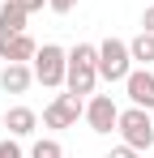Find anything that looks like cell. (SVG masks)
Here are the masks:
<instances>
[{
  "instance_id": "obj_18",
  "label": "cell",
  "mask_w": 154,
  "mask_h": 158,
  "mask_svg": "<svg viewBox=\"0 0 154 158\" xmlns=\"http://www.w3.org/2000/svg\"><path fill=\"white\" fill-rule=\"evenodd\" d=\"M17 4H22L26 13H39V9H43V4H47V0H17Z\"/></svg>"
},
{
  "instance_id": "obj_12",
  "label": "cell",
  "mask_w": 154,
  "mask_h": 158,
  "mask_svg": "<svg viewBox=\"0 0 154 158\" xmlns=\"http://www.w3.org/2000/svg\"><path fill=\"white\" fill-rule=\"evenodd\" d=\"M128 56H133L141 69H146V64H154V34H150V30H141V34L128 43Z\"/></svg>"
},
{
  "instance_id": "obj_4",
  "label": "cell",
  "mask_w": 154,
  "mask_h": 158,
  "mask_svg": "<svg viewBox=\"0 0 154 158\" xmlns=\"http://www.w3.org/2000/svg\"><path fill=\"white\" fill-rule=\"evenodd\" d=\"M133 73V56L124 39H103L99 43V77L103 81H124Z\"/></svg>"
},
{
  "instance_id": "obj_3",
  "label": "cell",
  "mask_w": 154,
  "mask_h": 158,
  "mask_svg": "<svg viewBox=\"0 0 154 158\" xmlns=\"http://www.w3.org/2000/svg\"><path fill=\"white\" fill-rule=\"evenodd\" d=\"M116 132L124 137V145H133L137 154L154 145V120H150V111H146V107H128V111H120Z\"/></svg>"
},
{
  "instance_id": "obj_14",
  "label": "cell",
  "mask_w": 154,
  "mask_h": 158,
  "mask_svg": "<svg viewBox=\"0 0 154 158\" xmlns=\"http://www.w3.org/2000/svg\"><path fill=\"white\" fill-rule=\"evenodd\" d=\"M47 9L64 17V13H73V9H77V0H47Z\"/></svg>"
},
{
  "instance_id": "obj_13",
  "label": "cell",
  "mask_w": 154,
  "mask_h": 158,
  "mask_svg": "<svg viewBox=\"0 0 154 158\" xmlns=\"http://www.w3.org/2000/svg\"><path fill=\"white\" fill-rule=\"evenodd\" d=\"M30 158H64V145H60L56 137H43V141H34Z\"/></svg>"
},
{
  "instance_id": "obj_2",
  "label": "cell",
  "mask_w": 154,
  "mask_h": 158,
  "mask_svg": "<svg viewBox=\"0 0 154 158\" xmlns=\"http://www.w3.org/2000/svg\"><path fill=\"white\" fill-rule=\"evenodd\" d=\"M30 69H34V81H39V85L60 90V85H64V73H69V52L56 47V43H43V47L34 52V60H30Z\"/></svg>"
},
{
  "instance_id": "obj_8",
  "label": "cell",
  "mask_w": 154,
  "mask_h": 158,
  "mask_svg": "<svg viewBox=\"0 0 154 158\" xmlns=\"http://www.w3.org/2000/svg\"><path fill=\"white\" fill-rule=\"evenodd\" d=\"M34 52H39V43L30 39V34H9V39H0V60L4 64H30L34 60Z\"/></svg>"
},
{
  "instance_id": "obj_10",
  "label": "cell",
  "mask_w": 154,
  "mask_h": 158,
  "mask_svg": "<svg viewBox=\"0 0 154 158\" xmlns=\"http://www.w3.org/2000/svg\"><path fill=\"white\" fill-rule=\"evenodd\" d=\"M4 128L13 132V137H30V132L39 128V111L34 107H9L4 111Z\"/></svg>"
},
{
  "instance_id": "obj_5",
  "label": "cell",
  "mask_w": 154,
  "mask_h": 158,
  "mask_svg": "<svg viewBox=\"0 0 154 158\" xmlns=\"http://www.w3.org/2000/svg\"><path fill=\"white\" fill-rule=\"evenodd\" d=\"M81 115H86V103H81L77 94H56V98L43 107V124H47V128H73Z\"/></svg>"
},
{
  "instance_id": "obj_1",
  "label": "cell",
  "mask_w": 154,
  "mask_h": 158,
  "mask_svg": "<svg viewBox=\"0 0 154 158\" xmlns=\"http://www.w3.org/2000/svg\"><path fill=\"white\" fill-rule=\"evenodd\" d=\"M94 81H99V47L94 43H77L69 52V73H64V90L86 98L94 94Z\"/></svg>"
},
{
  "instance_id": "obj_11",
  "label": "cell",
  "mask_w": 154,
  "mask_h": 158,
  "mask_svg": "<svg viewBox=\"0 0 154 158\" xmlns=\"http://www.w3.org/2000/svg\"><path fill=\"white\" fill-rule=\"evenodd\" d=\"M26 17H30V13H26L17 0H4V4H0V39L22 34V30H26Z\"/></svg>"
},
{
  "instance_id": "obj_17",
  "label": "cell",
  "mask_w": 154,
  "mask_h": 158,
  "mask_svg": "<svg viewBox=\"0 0 154 158\" xmlns=\"http://www.w3.org/2000/svg\"><path fill=\"white\" fill-rule=\"evenodd\" d=\"M141 30H150V34H154V4L146 9V13H141Z\"/></svg>"
},
{
  "instance_id": "obj_9",
  "label": "cell",
  "mask_w": 154,
  "mask_h": 158,
  "mask_svg": "<svg viewBox=\"0 0 154 158\" xmlns=\"http://www.w3.org/2000/svg\"><path fill=\"white\" fill-rule=\"evenodd\" d=\"M0 85H4V94H26L34 85V69L30 64H4L0 69Z\"/></svg>"
},
{
  "instance_id": "obj_6",
  "label": "cell",
  "mask_w": 154,
  "mask_h": 158,
  "mask_svg": "<svg viewBox=\"0 0 154 158\" xmlns=\"http://www.w3.org/2000/svg\"><path fill=\"white\" fill-rule=\"evenodd\" d=\"M116 120H120V107L111 103V94H94V98L86 103V124H90V132H111Z\"/></svg>"
},
{
  "instance_id": "obj_7",
  "label": "cell",
  "mask_w": 154,
  "mask_h": 158,
  "mask_svg": "<svg viewBox=\"0 0 154 158\" xmlns=\"http://www.w3.org/2000/svg\"><path fill=\"white\" fill-rule=\"evenodd\" d=\"M124 94L133 107H146V111H154V73L150 69H133L124 77Z\"/></svg>"
},
{
  "instance_id": "obj_15",
  "label": "cell",
  "mask_w": 154,
  "mask_h": 158,
  "mask_svg": "<svg viewBox=\"0 0 154 158\" xmlns=\"http://www.w3.org/2000/svg\"><path fill=\"white\" fill-rule=\"evenodd\" d=\"M0 158H26L17 141H0Z\"/></svg>"
},
{
  "instance_id": "obj_16",
  "label": "cell",
  "mask_w": 154,
  "mask_h": 158,
  "mask_svg": "<svg viewBox=\"0 0 154 158\" xmlns=\"http://www.w3.org/2000/svg\"><path fill=\"white\" fill-rule=\"evenodd\" d=\"M107 158H137V150H133V145H116Z\"/></svg>"
}]
</instances>
